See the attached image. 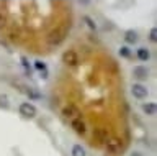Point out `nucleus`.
<instances>
[{
    "label": "nucleus",
    "mask_w": 157,
    "mask_h": 156,
    "mask_svg": "<svg viewBox=\"0 0 157 156\" xmlns=\"http://www.w3.org/2000/svg\"><path fill=\"white\" fill-rule=\"evenodd\" d=\"M106 153L111 154V156H118L123 151V140L121 138H116V136H113V138L106 140Z\"/></svg>",
    "instance_id": "2"
},
{
    "label": "nucleus",
    "mask_w": 157,
    "mask_h": 156,
    "mask_svg": "<svg viewBox=\"0 0 157 156\" xmlns=\"http://www.w3.org/2000/svg\"><path fill=\"white\" fill-rule=\"evenodd\" d=\"M131 156H142V154H141V153H139V151H134V153H132V154H131Z\"/></svg>",
    "instance_id": "20"
},
{
    "label": "nucleus",
    "mask_w": 157,
    "mask_h": 156,
    "mask_svg": "<svg viewBox=\"0 0 157 156\" xmlns=\"http://www.w3.org/2000/svg\"><path fill=\"white\" fill-rule=\"evenodd\" d=\"M20 115L25 117V118H34L38 114L36 107H34L31 102H23V104H20Z\"/></svg>",
    "instance_id": "3"
},
{
    "label": "nucleus",
    "mask_w": 157,
    "mask_h": 156,
    "mask_svg": "<svg viewBox=\"0 0 157 156\" xmlns=\"http://www.w3.org/2000/svg\"><path fill=\"white\" fill-rule=\"evenodd\" d=\"M28 95L33 97V99H39V97H41V95L38 94V92H33V90H28Z\"/></svg>",
    "instance_id": "19"
},
{
    "label": "nucleus",
    "mask_w": 157,
    "mask_h": 156,
    "mask_svg": "<svg viewBox=\"0 0 157 156\" xmlns=\"http://www.w3.org/2000/svg\"><path fill=\"white\" fill-rule=\"evenodd\" d=\"M10 107V99L7 94H0V109H5L7 110Z\"/></svg>",
    "instance_id": "13"
},
{
    "label": "nucleus",
    "mask_w": 157,
    "mask_h": 156,
    "mask_svg": "<svg viewBox=\"0 0 157 156\" xmlns=\"http://www.w3.org/2000/svg\"><path fill=\"white\" fill-rule=\"evenodd\" d=\"M5 25H7V17H5L3 13L0 12V28H3Z\"/></svg>",
    "instance_id": "18"
},
{
    "label": "nucleus",
    "mask_w": 157,
    "mask_h": 156,
    "mask_svg": "<svg viewBox=\"0 0 157 156\" xmlns=\"http://www.w3.org/2000/svg\"><path fill=\"white\" fill-rule=\"evenodd\" d=\"M66 33H67V28H54V30L49 31V35L46 36L48 45H51V46L61 45L62 40H64V36H66Z\"/></svg>",
    "instance_id": "1"
},
{
    "label": "nucleus",
    "mask_w": 157,
    "mask_h": 156,
    "mask_svg": "<svg viewBox=\"0 0 157 156\" xmlns=\"http://www.w3.org/2000/svg\"><path fill=\"white\" fill-rule=\"evenodd\" d=\"M71 126L74 128V131L78 135H85V131H87V125H85V122L82 120V117H78V118H74L71 122Z\"/></svg>",
    "instance_id": "6"
},
{
    "label": "nucleus",
    "mask_w": 157,
    "mask_h": 156,
    "mask_svg": "<svg viewBox=\"0 0 157 156\" xmlns=\"http://www.w3.org/2000/svg\"><path fill=\"white\" fill-rule=\"evenodd\" d=\"M118 53H120V56H123V58H129L131 56V50L128 46H121Z\"/></svg>",
    "instance_id": "15"
},
{
    "label": "nucleus",
    "mask_w": 157,
    "mask_h": 156,
    "mask_svg": "<svg viewBox=\"0 0 157 156\" xmlns=\"http://www.w3.org/2000/svg\"><path fill=\"white\" fill-rule=\"evenodd\" d=\"M72 156H87V153H85V150L82 148V145H74L72 146V153H71Z\"/></svg>",
    "instance_id": "12"
},
{
    "label": "nucleus",
    "mask_w": 157,
    "mask_h": 156,
    "mask_svg": "<svg viewBox=\"0 0 157 156\" xmlns=\"http://www.w3.org/2000/svg\"><path fill=\"white\" fill-rule=\"evenodd\" d=\"M132 76L139 81H146L147 77H149V69L144 66H136L134 69H132Z\"/></svg>",
    "instance_id": "8"
},
{
    "label": "nucleus",
    "mask_w": 157,
    "mask_h": 156,
    "mask_svg": "<svg viewBox=\"0 0 157 156\" xmlns=\"http://www.w3.org/2000/svg\"><path fill=\"white\" fill-rule=\"evenodd\" d=\"M62 62H64L66 66H71V67L77 66V64H78V56H77V53L74 51V50H67V51L62 54Z\"/></svg>",
    "instance_id": "4"
},
{
    "label": "nucleus",
    "mask_w": 157,
    "mask_h": 156,
    "mask_svg": "<svg viewBox=\"0 0 157 156\" xmlns=\"http://www.w3.org/2000/svg\"><path fill=\"white\" fill-rule=\"evenodd\" d=\"M155 110H157V107L154 102H147V104L142 105V112H144L146 115H155Z\"/></svg>",
    "instance_id": "11"
},
{
    "label": "nucleus",
    "mask_w": 157,
    "mask_h": 156,
    "mask_svg": "<svg viewBox=\"0 0 157 156\" xmlns=\"http://www.w3.org/2000/svg\"><path fill=\"white\" fill-rule=\"evenodd\" d=\"M34 67H36L38 71H41V72L48 71V67H46V64H44L43 61H34Z\"/></svg>",
    "instance_id": "16"
},
{
    "label": "nucleus",
    "mask_w": 157,
    "mask_h": 156,
    "mask_svg": "<svg viewBox=\"0 0 157 156\" xmlns=\"http://www.w3.org/2000/svg\"><path fill=\"white\" fill-rule=\"evenodd\" d=\"M83 22L87 23V26L90 28V30H97V25H95V22H93V20H92V18L88 17V15H85V17H83Z\"/></svg>",
    "instance_id": "14"
},
{
    "label": "nucleus",
    "mask_w": 157,
    "mask_h": 156,
    "mask_svg": "<svg viewBox=\"0 0 157 156\" xmlns=\"http://www.w3.org/2000/svg\"><path fill=\"white\" fill-rule=\"evenodd\" d=\"M62 117H66V118H78L80 117V110H78V107L77 105H74V104H69L66 105L62 109Z\"/></svg>",
    "instance_id": "5"
},
{
    "label": "nucleus",
    "mask_w": 157,
    "mask_h": 156,
    "mask_svg": "<svg viewBox=\"0 0 157 156\" xmlns=\"http://www.w3.org/2000/svg\"><path fill=\"white\" fill-rule=\"evenodd\" d=\"M137 40H139V36H137V31H134V30H128V31H124V41L128 43V45H134V43H137Z\"/></svg>",
    "instance_id": "9"
},
{
    "label": "nucleus",
    "mask_w": 157,
    "mask_h": 156,
    "mask_svg": "<svg viewBox=\"0 0 157 156\" xmlns=\"http://www.w3.org/2000/svg\"><path fill=\"white\" fill-rule=\"evenodd\" d=\"M149 40H151L152 43L157 41V28H152V30L149 31Z\"/></svg>",
    "instance_id": "17"
},
{
    "label": "nucleus",
    "mask_w": 157,
    "mask_h": 156,
    "mask_svg": "<svg viewBox=\"0 0 157 156\" xmlns=\"http://www.w3.org/2000/svg\"><path fill=\"white\" fill-rule=\"evenodd\" d=\"M131 94L134 95L136 99H146L147 94H149V90H147L142 84H132V87H131Z\"/></svg>",
    "instance_id": "7"
},
{
    "label": "nucleus",
    "mask_w": 157,
    "mask_h": 156,
    "mask_svg": "<svg viewBox=\"0 0 157 156\" xmlns=\"http://www.w3.org/2000/svg\"><path fill=\"white\" fill-rule=\"evenodd\" d=\"M136 56L139 61H149L151 59V51L147 50V48H139V50L136 51Z\"/></svg>",
    "instance_id": "10"
}]
</instances>
